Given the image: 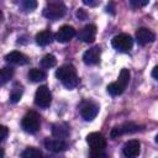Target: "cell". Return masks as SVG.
<instances>
[{"label": "cell", "mask_w": 158, "mask_h": 158, "mask_svg": "<svg viewBox=\"0 0 158 158\" xmlns=\"http://www.w3.org/2000/svg\"><path fill=\"white\" fill-rule=\"evenodd\" d=\"M148 4V0H144V1H139V0H131L130 1V5L132 7H141V6H144Z\"/></svg>", "instance_id": "27"}, {"label": "cell", "mask_w": 158, "mask_h": 158, "mask_svg": "<svg viewBox=\"0 0 158 158\" xmlns=\"http://www.w3.org/2000/svg\"><path fill=\"white\" fill-rule=\"evenodd\" d=\"M21 126L25 132L27 133H36L41 127V118L40 115L35 111H28L21 121Z\"/></svg>", "instance_id": "2"}, {"label": "cell", "mask_w": 158, "mask_h": 158, "mask_svg": "<svg viewBox=\"0 0 158 158\" xmlns=\"http://www.w3.org/2000/svg\"><path fill=\"white\" fill-rule=\"evenodd\" d=\"M65 5L60 1H52L48 2L47 6L43 9V16L49 20H57L64 16L65 14Z\"/></svg>", "instance_id": "3"}, {"label": "cell", "mask_w": 158, "mask_h": 158, "mask_svg": "<svg viewBox=\"0 0 158 158\" xmlns=\"http://www.w3.org/2000/svg\"><path fill=\"white\" fill-rule=\"evenodd\" d=\"M22 158H42V152L35 147H28L22 152Z\"/></svg>", "instance_id": "21"}, {"label": "cell", "mask_w": 158, "mask_h": 158, "mask_svg": "<svg viewBox=\"0 0 158 158\" xmlns=\"http://www.w3.org/2000/svg\"><path fill=\"white\" fill-rule=\"evenodd\" d=\"M53 40H54V36L49 30L41 31L36 35V43L40 46H48L52 43Z\"/></svg>", "instance_id": "16"}, {"label": "cell", "mask_w": 158, "mask_h": 158, "mask_svg": "<svg viewBox=\"0 0 158 158\" xmlns=\"http://www.w3.org/2000/svg\"><path fill=\"white\" fill-rule=\"evenodd\" d=\"M95 36H96V26L95 25H91V23L84 26L80 30V32L78 33V38L81 42H85V43L93 42L95 40Z\"/></svg>", "instance_id": "12"}, {"label": "cell", "mask_w": 158, "mask_h": 158, "mask_svg": "<svg viewBox=\"0 0 158 158\" xmlns=\"http://www.w3.org/2000/svg\"><path fill=\"white\" fill-rule=\"evenodd\" d=\"M44 147L51 152L58 153V152H63L67 149V143L60 138H49L48 137L44 139Z\"/></svg>", "instance_id": "13"}, {"label": "cell", "mask_w": 158, "mask_h": 158, "mask_svg": "<svg viewBox=\"0 0 158 158\" xmlns=\"http://www.w3.org/2000/svg\"><path fill=\"white\" fill-rule=\"evenodd\" d=\"M98 112H99V106L93 102H86L80 109V115L86 121H91L93 118H95Z\"/></svg>", "instance_id": "14"}, {"label": "cell", "mask_w": 158, "mask_h": 158, "mask_svg": "<svg viewBox=\"0 0 158 158\" xmlns=\"http://www.w3.org/2000/svg\"><path fill=\"white\" fill-rule=\"evenodd\" d=\"M100 54H101V51H100V47H99V46L91 47V48H89L88 51L84 52V54H83V60H84V63L88 64V65L98 64L99 60H100Z\"/></svg>", "instance_id": "10"}, {"label": "cell", "mask_w": 158, "mask_h": 158, "mask_svg": "<svg viewBox=\"0 0 158 158\" xmlns=\"http://www.w3.org/2000/svg\"><path fill=\"white\" fill-rule=\"evenodd\" d=\"M122 152L126 158H136V157H138V154L141 152V143L137 139L127 141L123 144Z\"/></svg>", "instance_id": "9"}, {"label": "cell", "mask_w": 158, "mask_h": 158, "mask_svg": "<svg viewBox=\"0 0 158 158\" xmlns=\"http://www.w3.org/2000/svg\"><path fill=\"white\" fill-rule=\"evenodd\" d=\"M152 77H153L154 79H158V65L153 68V70H152Z\"/></svg>", "instance_id": "30"}, {"label": "cell", "mask_w": 158, "mask_h": 158, "mask_svg": "<svg viewBox=\"0 0 158 158\" xmlns=\"http://www.w3.org/2000/svg\"><path fill=\"white\" fill-rule=\"evenodd\" d=\"M136 40H137V42H138L141 46H144V44L152 43V42L156 40V36H154V33H153L149 28L141 27V28H138L137 32H136Z\"/></svg>", "instance_id": "11"}, {"label": "cell", "mask_w": 158, "mask_h": 158, "mask_svg": "<svg viewBox=\"0 0 158 158\" xmlns=\"http://www.w3.org/2000/svg\"><path fill=\"white\" fill-rule=\"evenodd\" d=\"M156 142H157V143H158V135H157V136H156Z\"/></svg>", "instance_id": "31"}, {"label": "cell", "mask_w": 158, "mask_h": 158, "mask_svg": "<svg viewBox=\"0 0 158 158\" xmlns=\"http://www.w3.org/2000/svg\"><path fill=\"white\" fill-rule=\"evenodd\" d=\"M22 93H23V89H22V86L20 85V84H14V86H12V90H11V94H10V101L11 102H17V101H20V99H21V96H22Z\"/></svg>", "instance_id": "19"}, {"label": "cell", "mask_w": 158, "mask_h": 158, "mask_svg": "<svg viewBox=\"0 0 158 158\" xmlns=\"http://www.w3.org/2000/svg\"><path fill=\"white\" fill-rule=\"evenodd\" d=\"M27 77L33 83H37V81H42L43 79H46V73L42 70V69H38V68H32L28 70L27 73Z\"/></svg>", "instance_id": "18"}, {"label": "cell", "mask_w": 158, "mask_h": 158, "mask_svg": "<svg viewBox=\"0 0 158 158\" xmlns=\"http://www.w3.org/2000/svg\"><path fill=\"white\" fill-rule=\"evenodd\" d=\"M90 158H109V156L104 151H91Z\"/></svg>", "instance_id": "26"}, {"label": "cell", "mask_w": 158, "mask_h": 158, "mask_svg": "<svg viewBox=\"0 0 158 158\" xmlns=\"http://www.w3.org/2000/svg\"><path fill=\"white\" fill-rule=\"evenodd\" d=\"M139 130H141V128H139L138 125H136V123H133V122H125V123H122V125H120V126L114 127V128L111 130L110 136H111V138H117V137L121 136V135H125V133H133V132H137V131H139Z\"/></svg>", "instance_id": "7"}, {"label": "cell", "mask_w": 158, "mask_h": 158, "mask_svg": "<svg viewBox=\"0 0 158 158\" xmlns=\"http://www.w3.org/2000/svg\"><path fill=\"white\" fill-rule=\"evenodd\" d=\"M74 36H75V30H74V27H72V26H69V25H64V26H62V27L57 31V33H56V36H54V40H56L57 42L65 43V42H69Z\"/></svg>", "instance_id": "8"}, {"label": "cell", "mask_w": 158, "mask_h": 158, "mask_svg": "<svg viewBox=\"0 0 158 158\" xmlns=\"http://www.w3.org/2000/svg\"><path fill=\"white\" fill-rule=\"evenodd\" d=\"M14 75V68L11 67H4L0 72V81H1V85L6 84Z\"/></svg>", "instance_id": "20"}, {"label": "cell", "mask_w": 158, "mask_h": 158, "mask_svg": "<svg viewBox=\"0 0 158 158\" xmlns=\"http://www.w3.org/2000/svg\"><path fill=\"white\" fill-rule=\"evenodd\" d=\"M52 135L57 138H65L69 135V128L64 123H56L52 126Z\"/></svg>", "instance_id": "17"}, {"label": "cell", "mask_w": 158, "mask_h": 158, "mask_svg": "<svg viewBox=\"0 0 158 158\" xmlns=\"http://www.w3.org/2000/svg\"><path fill=\"white\" fill-rule=\"evenodd\" d=\"M111 44L112 47L118 51V52H130L132 46H133V40L130 35L127 33H120V35H116L112 40H111Z\"/></svg>", "instance_id": "4"}, {"label": "cell", "mask_w": 158, "mask_h": 158, "mask_svg": "<svg viewBox=\"0 0 158 158\" xmlns=\"http://www.w3.org/2000/svg\"><path fill=\"white\" fill-rule=\"evenodd\" d=\"M21 6L26 10V11H32L37 7V2L35 0H23L21 2Z\"/></svg>", "instance_id": "25"}, {"label": "cell", "mask_w": 158, "mask_h": 158, "mask_svg": "<svg viewBox=\"0 0 158 158\" xmlns=\"http://www.w3.org/2000/svg\"><path fill=\"white\" fill-rule=\"evenodd\" d=\"M77 16L79 17V20H84V19L86 17V12H85L83 9H79V10L77 11Z\"/></svg>", "instance_id": "29"}, {"label": "cell", "mask_w": 158, "mask_h": 158, "mask_svg": "<svg viewBox=\"0 0 158 158\" xmlns=\"http://www.w3.org/2000/svg\"><path fill=\"white\" fill-rule=\"evenodd\" d=\"M5 59L9 62V63H12V64H17V65H25L28 63V58L26 54L19 52V51H12L10 53H7L5 56Z\"/></svg>", "instance_id": "15"}, {"label": "cell", "mask_w": 158, "mask_h": 158, "mask_svg": "<svg viewBox=\"0 0 158 158\" xmlns=\"http://www.w3.org/2000/svg\"><path fill=\"white\" fill-rule=\"evenodd\" d=\"M0 132H1V135H0V139L4 141V139L6 138V136H7V133H9L7 127H6V126H0Z\"/></svg>", "instance_id": "28"}, {"label": "cell", "mask_w": 158, "mask_h": 158, "mask_svg": "<svg viewBox=\"0 0 158 158\" xmlns=\"http://www.w3.org/2000/svg\"><path fill=\"white\" fill-rule=\"evenodd\" d=\"M57 63L56 57L53 54H46L42 59H41V67L42 68H52L54 67Z\"/></svg>", "instance_id": "24"}, {"label": "cell", "mask_w": 158, "mask_h": 158, "mask_svg": "<svg viewBox=\"0 0 158 158\" xmlns=\"http://www.w3.org/2000/svg\"><path fill=\"white\" fill-rule=\"evenodd\" d=\"M123 90H125V88H123L122 85H120L117 81L111 83V84L107 85V93H109L110 95H112V96L121 95V94L123 93Z\"/></svg>", "instance_id": "23"}, {"label": "cell", "mask_w": 158, "mask_h": 158, "mask_svg": "<svg viewBox=\"0 0 158 158\" xmlns=\"http://www.w3.org/2000/svg\"><path fill=\"white\" fill-rule=\"evenodd\" d=\"M86 142L91 151H104L106 147V139L105 137L99 132H91L86 137Z\"/></svg>", "instance_id": "6"}, {"label": "cell", "mask_w": 158, "mask_h": 158, "mask_svg": "<svg viewBox=\"0 0 158 158\" xmlns=\"http://www.w3.org/2000/svg\"><path fill=\"white\" fill-rule=\"evenodd\" d=\"M52 102V94L51 90L46 85H41L35 94V104L42 109H46Z\"/></svg>", "instance_id": "5"}, {"label": "cell", "mask_w": 158, "mask_h": 158, "mask_svg": "<svg viewBox=\"0 0 158 158\" xmlns=\"http://www.w3.org/2000/svg\"><path fill=\"white\" fill-rule=\"evenodd\" d=\"M56 77L68 89L75 88L78 85V83H79V78L77 75L75 68L73 65H70V64H65V65L59 67L57 69V72H56Z\"/></svg>", "instance_id": "1"}, {"label": "cell", "mask_w": 158, "mask_h": 158, "mask_svg": "<svg viewBox=\"0 0 158 158\" xmlns=\"http://www.w3.org/2000/svg\"><path fill=\"white\" fill-rule=\"evenodd\" d=\"M130 78H131V73H130V70L126 69V68H123V69H121V72H120L117 83H118L120 85H122V86L126 89L127 84L130 83Z\"/></svg>", "instance_id": "22"}]
</instances>
